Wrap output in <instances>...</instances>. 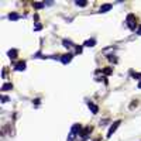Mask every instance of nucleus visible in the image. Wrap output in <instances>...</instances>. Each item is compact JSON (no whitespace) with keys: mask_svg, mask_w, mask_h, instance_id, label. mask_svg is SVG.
Wrapping results in <instances>:
<instances>
[{"mask_svg":"<svg viewBox=\"0 0 141 141\" xmlns=\"http://www.w3.org/2000/svg\"><path fill=\"white\" fill-rule=\"evenodd\" d=\"M133 20H134V17H133V16H128V25H130V27H134V23H133Z\"/></svg>","mask_w":141,"mask_h":141,"instance_id":"nucleus-1","label":"nucleus"},{"mask_svg":"<svg viewBox=\"0 0 141 141\" xmlns=\"http://www.w3.org/2000/svg\"><path fill=\"white\" fill-rule=\"evenodd\" d=\"M117 126H118V123H116V124H114V126H113V127H112V128H110V131H109V135H110V134H112V133H113V131H114V130H116V128H117Z\"/></svg>","mask_w":141,"mask_h":141,"instance_id":"nucleus-2","label":"nucleus"},{"mask_svg":"<svg viewBox=\"0 0 141 141\" xmlns=\"http://www.w3.org/2000/svg\"><path fill=\"white\" fill-rule=\"evenodd\" d=\"M17 66H18V68H17V69H23V68H24V64H23V62H21V64H18V65H17Z\"/></svg>","mask_w":141,"mask_h":141,"instance_id":"nucleus-3","label":"nucleus"},{"mask_svg":"<svg viewBox=\"0 0 141 141\" xmlns=\"http://www.w3.org/2000/svg\"><path fill=\"white\" fill-rule=\"evenodd\" d=\"M140 87H141V83H140Z\"/></svg>","mask_w":141,"mask_h":141,"instance_id":"nucleus-4","label":"nucleus"}]
</instances>
